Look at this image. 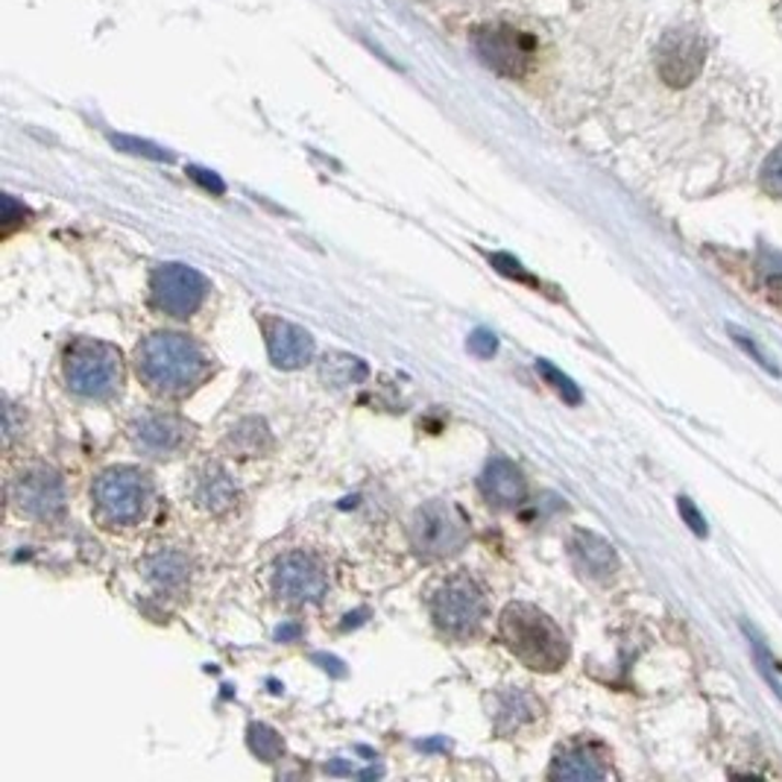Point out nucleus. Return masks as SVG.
I'll return each mask as SVG.
<instances>
[{
    "instance_id": "f257e3e1",
    "label": "nucleus",
    "mask_w": 782,
    "mask_h": 782,
    "mask_svg": "<svg viewBox=\"0 0 782 782\" xmlns=\"http://www.w3.org/2000/svg\"><path fill=\"white\" fill-rule=\"evenodd\" d=\"M141 382L159 396H182L208 375V358L194 340L177 331H156L135 352Z\"/></svg>"
},
{
    "instance_id": "f03ea898",
    "label": "nucleus",
    "mask_w": 782,
    "mask_h": 782,
    "mask_svg": "<svg viewBox=\"0 0 782 782\" xmlns=\"http://www.w3.org/2000/svg\"><path fill=\"white\" fill-rule=\"evenodd\" d=\"M498 631L507 650L534 671L552 675V671H560L569 659V642L563 631L534 604H522V601L507 604Z\"/></svg>"
},
{
    "instance_id": "7ed1b4c3",
    "label": "nucleus",
    "mask_w": 782,
    "mask_h": 782,
    "mask_svg": "<svg viewBox=\"0 0 782 782\" xmlns=\"http://www.w3.org/2000/svg\"><path fill=\"white\" fill-rule=\"evenodd\" d=\"M152 487L150 478L135 466H115L106 469L98 478L91 498H94V513L103 525L121 528L135 525L150 505Z\"/></svg>"
},
{
    "instance_id": "20e7f679",
    "label": "nucleus",
    "mask_w": 782,
    "mask_h": 782,
    "mask_svg": "<svg viewBox=\"0 0 782 782\" xmlns=\"http://www.w3.org/2000/svg\"><path fill=\"white\" fill-rule=\"evenodd\" d=\"M469 543V522L449 501H428L410 519V545L422 560H445Z\"/></svg>"
},
{
    "instance_id": "39448f33",
    "label": "nucleus",
    "mask_w": 782,
    "mask_h": 782,
    "mask_svg": "<svg viewBox=\"0 0 782 782\" xmlns=\"http://www.w3.org/2000/svg\"><path fill=\"white\" fill-rule=\"evenodd\" d=\"M121 352L103 340H77L65 358V382L86 399H109L121 387Z\"/></svg>"
},
{
    "instance_id": "423d86ee",
    "label": "nucleus",
    "mask_w": 782,
    "mask_h": 782,
    "mask_svg": "<svg viewBox=\"0 0 782 782\" xmlns=\"http://www.w3.org/2000/svg\"><path fill=\"white\" fill-rule=\"evenodd\" d=\"M472 47L487 68L501 77H519L531 68L536 38L528 30L496 21V24H480L478 30H472Z\"/></svg>"
},
{
    "instance_id": "0eeeda50",
    "label": "nucleus",
    "mask_w": 782,
    "mask_h": 782,
    "mask_svg": "<svg viewBox=\"0 0 782 782\" xmlns=\"http://www.w3.org/2000/svg\"><path fill=\"white\" fill-rule=\"evenodd\" d=\"M487 613V598L472 578H449L431 598V615L445 636L463 639L478 631Z\"/></svg>"
},
{
    "instance_id": "6e6552de",
    "label": "nucleus",
    "mask_w": 782,
    "mask_h": 782,
    "mask_svg": "<svg viewBox=\"0 0 782 782\" xmlns=\"http://www.w3.org/2000/svg\"><path fill=\"white\" fill-rule=\"evenodd\" d=\"M205 294H208V282H205L203 273H196L194 268L188 264H161V268L152 270L150 279V296L152 305L159 311L170 314V317H191V314L200 311V305L205 303Z\"/></svg>"
},
{
    "instance_id": "1a4fd4ad",
    "label": "nucleus",
    "mask_w": 782,
    "mask_h": 782,
    "mask_svg": "<svg viewBox=\"0 0 782 782\" xmlns=\"http://www.w3.org/2000/svg\"><path fill=\"white\" fill-rule=\"evenodd\" d=\"M12 505L15 510L38 522H54L65 513V484L54 469L33 466L12 480Z\"/></svg>"
},
{
    "instance_id": "9d476101",
    "label": "nucleus",
    "mask_w": 782,
    "mask_h": 782,
    "mask_svg": "<svg viewBox=\"0 0 782 782\" xmlns=\"http://www.w3.org/2000/svg\"><path fill=\"white\" fill-rule=\"evenodd\" d=\"M273 587H276L279 598H285L291 604H314L326 592V575L314 557L291 552L276 563Z\"/></svg>"
},
{
    "instance_id": "9b49d317",
    "label": "nucleus",
    "mask_w": 782,
    "mask_h": 782,
    "mask_svg": "<svg viewBox=\"0 0 782 782\" xmlns=\"http://www.w3.org/2000/svg\"><path fill=\"white\" fill-rule=\"evenodd\" d=\"M480 496L487 498L489 505L498 510H513L525 501L528 480L522 469L507 457H492L487 463V469L480 472Z\"/></svg>"
},
{
    "instance_id": "f8f14e48",
    "label": "nucleus",
    "mask_w": 782,
    "mask_h": 782,
    "mask_svg": "<svg viewBox=\"0 0 782 782\" xmlns=\"http://www.w3.org/2000/svg\"><path fill=\"white\" fill-rule=\"evenodd\" d=\"M270 361L279 370H299L314 361V338L305 329L285 320H264Z\"/></svg>"
},
{
    "instance_id": "ddd939ff",
    "label": "nucleus",
    "mask_w": 782,
    "mask_h": 782,
    "mask_svg": "<svg viewBox=\"0 0 782 782\" xmlns=\"http://www.w3.org/2000/svg\"><path fill=\"white\" fill-rule=\"evenodd\" d=\"M188 437L185 422L173 413H144L133 422V443L150 457H165L182 449Z\"/></svg>"
},
{
    "instance_id": "4468645a",
    "label": "nucleus",
    "mask_w": 782,
    "mask_h": 782,
    "mask_svg": "<svg viewBox=\"0 0 782 782\" xmlns=\"http://www.w3.org/2000/svg\"><path fill=\"white\" fill-rule=\"evenodd\" d=\"M607 773L610 768H607L604 756L598 753V747L589 741L566 745L554 756L552 764V780H604Z\"/></svg>"
},
{
    "instance_id": "2eb2a0df",
    "label": "nucleus",
    "mask_w": 782,
    "mask_h": 782,
    "mask_svg": "<svg viewBox=\"0 0 782 782\" xmlns=\"http://www.w3.org/2000/svg\"><path fill=\"white\" fill-rule=\"evenodd\" d=\"M571 557L578 563V569L589 578L604 580L610 578L615 569H619V557H615V548L607 543L604 536L589 534V531H578L571 536Z\"/></svg>"
},
{
    "instance_id": "dca6fc26",
    "label": "nucleus",
    "mask_w": 782,
    "mask_h": 782,
    "mask_svg": "<svg viewBox=\"0 0 782 782\" xmlns=\"http://www.w3.org/2000/svg\"><path fill=\"white\" fill-rule=\"evenodd\" d=\"M194 498L196 505L208 510V513H226V510L238 501V487H235L229 472L217 466V463H212V466H205L200 480H196Z\"/></svg>"
},
{
    "instance_id": "f3484780",
    "label": "nucleus",
    "mask_w": 782,
    "mask_h": 782,
    "mask_svg": "<svg viewBox=\"0 0 782 782\" xmlns=\"http://www.w3.org/2000/svg\"><path fill=\"white\" fill-rule=\"evenodd\" d=\"M141 571L152 587L173 592V589H182V583L188 580L191 563H188V557L182 552H170L168 548V552L150 554V557L141 563Z\"/></svg>"
},
{
    "instance_id": "a211bd4d",
    "label": "nucleus",
    "mask_w": 782,
    "mask_h": 782,
    "mask_svg": "<svg viewBox=\"0 0 782 782\" xmlns=\"http://www.w3.org/2000/svg\"><path fill=\"white\" fill-rule=\"evenodd\" d=\"M226 445L240 457H264L273 449V434L264 419H243L231 428V434L226 437Z\"/></svg>"
},
{
    "instance_id": "6ab92c4d",
    "label": "nucleus",
    "mask_w": 782,
    "mask_h": 782,
    "mask_svg": "<svg viewBox=\"0 0 782 782\" xmlns=\"http://www.w3.org/2000/svg\"><path fill=\"white\" fill-rule=\"evenodd\" d=\"M536 712H540V706H536L531 694L519 692V689H515V692L498 694L496 727L501 729V733H513V729L522 727L525 721L536 718Z\"/></svg>"
},
{
    "instance_id": "aec40b11",
    "label": "nucleus",
    "mask_w": 782,
    "mask_h": 782,
    "mask_svg": "<svg viewBox=\"0 0 782 782\" xmlns=\"http://www.w3.org/2000/svg\"><path fill=\"white\" fill-rule=\"evenodd\" d=\"M320 375L322 382L331 384V387H349V384L366 382L370 366H366L361 358L347 355V352H331V355L322 358Z\"/></svg>"
},
{
    "instance_id": "412c9836",
    "label": "nucleus",
    "mask_w": 782,
    "mask_h": 782,
    "mask_svg": "<svg viewBox=\"0 0 782 782\" xmlns=\"http://www.w3.org/2000/svg\"><path fill=\"white\" fill-rule=\"evenodd\" d=\"M247 745L249 750H252L258 759H264V762H279L282 753H285V741H282V736H279L273 727H268V724H249Z\"/></svg>"
},
{
    "instance_id": "4be33fe9",
    "label": "nucleus",
    "mask_w": 782,
    "mask_h": 782,
    "mask_svg": "<svg viewBox=\"0 0 782 782\" xmlns=\"http://www.w3.org/2000/svg\"><path fill=\"white\" fill-rule=\"evenodd\" d=\"M536 370H540V373L545 375V382L552 384L554 390L560 393L563 399L569 401V405H580V390H578V384L571 382L569 375H563L560 370H557V366L548 364V361H540V364H536Z\"/></svg>"
},
{
    "instance_id": "5701e85b",
    "label": "nucleus",
    "mask_w": 782,
    "mask_h": 782,
    "mask_svg": "<svg viewBox=\"0 0 782 782\" xmlns=\"http://www.w3.org/2000/svg\"><path fill=\"white\" fill-rule=\"evenodd\" d=\"M750 642H753L756 666H759V671H762L764 680H768V683H771L773 692H777V694H780V698H782V683H780V680H777V675H773V671H780V666H777V662H773V657H771V654H768V648H764L762 642L756 639V636H750Z\"/></svg>"
},
{
    "instance_id": "b1692460",
    "label": "nucleus",
    "mask_w": 782,
    "mask_h": 782,
    "mask_svg": "<svg viewBox=\"0 0 782 782\" xmlns=\"http://www.w3.org/2000/svg\"><path fill=\"white\" fill-rule=\"evenodd\" d=\"M489 264H492V268H496L498 273H505V276L519 279V282H525V285H531V287H540V282H536L534 276H528L525 270H522V264H519L515 258L496 252V256H489Z\"/></svg>"
},
{
    "instance_id": "393cba45",
    "label": "nucleus",
    "mask_w": 782,
    "mask_h": 782,
    "mask_svg": "<svg viewBox=\"0 0 782 782\" xmlns=\"http://www.w3.org/2000/svg\"><path fill=\"white\" fill-rule=\"evenodd\" d=\"M112 141H115V147H121V150L135 152V156H147V159H159V161H170V159H173L170 152L159 150V147H152V144H147V141H138V138H126V135H115Z\"/></svg>"
},
{
    "instance_id": "a878e982",
    "label": "nucleus",
    "mask_w": 782,
    "mask_h": 782,
    "mask_svg": "<svg viewBox=\"0 0 782 782\" xmlns=\"http://www.w3.org/2000/svg\"><path fill=\"white\" fill-rule=\"evenodd\" d=\"M762 185L768 188L771 194L782 196V147L777 152H773L771 159H768V165H764Z\"/></svg>"
},
{
    "instance_id": "bb28decb",
    "label": "nucleus",
    "mask_w": 782,
    "mask_h": 782,
    "mask_svg": "<svg viewBox=\"0 0 782 782\" xmlns=\"http://www.w3.org/2000/svg\"><path fill=\"white\" fill-rule=\"evenodd\" d=\"M466 347H469L472 355L492 358V355H496V349H498V340H496V335H492V331L478 329V331H472L469 343H466Z\"/></svg>"
},
{
    "instance_id": "cd10ccee",
    "label": "nucleus",
    "mask_w": 782,
    "mask_h": 782,
    "mask_svg": "<svg viewBox=\"0 0 782 782\" xmlns=\"http://www.w3.org/2000/svg\"><path fill=\"white\" fill-rule=\"evenodd\" d=\"M677 510H680V515L685 519V525L692 528L694 534H698V536L710 534V528H706V519H703L701 510H698V507H694L692 501H689V498H685V496L677 498Z\"/></svg>"
},
{
    "instance_id": "c85d7f7f",
    "label": "nucleus",
    "mask_w": 782,
    "mask_h": 782,
    "mask_svg": "<svg viewBox=\"0 0 782 782\" xmlns=\"http://www.w3.org/2000/svg\"><path fill=\"white\" fill-rule=\"evenodd\" d=\"M729 335H733V340H736L738 347L745 349L747 355L753 358L756 364L762 366V370H768V373H771V375H780V370H777V366H773V364H771V361H768V358H764V355H762V349H759V347H753V343H750V340H747V335H741V331H738V329H729Z\"/></svg>"
},
{
    "instance_id": "c756f323",
    "label": "nucleus",
    "mask_w": 782,
    "mask_h": 782,
    "mask_svg": "<svg viewBox=\"0 0 782 782\" xmlns=\"http://www.w3.org/2000/svg\"><path fill=\"white\" fill-rule=\"evenodd\" d=\"M188 173H191V179H194V182H200V185H203L205 191H214V194H223V191H226V185H223V179L217 177V173H212V170L188 168Z\"/></svg>"
},
{
    "instance_id": "7c9ffc66",
    "label": "nucleus",
    "mask_w": 782,
    "mask_h": 782,
    "mask_svg": "<svg viewBox=\"0 0 782 782\" xmlns=\"http://www.w3.org/2000/svg\"><path fill=\"white\" fill-rule=\"evenodd\" d=\"M326 771L329 773H335V777H352V773H358L361 777V771H355V764H349V762H329L326 764Z\"/></svg>"
},
{
    "instance_id": "2f4dec72",
    "label": "nucleus",
    "mask_w": 782,
    "mask_h": 782,
    "mask_svg": "<svg viewBox=\"0 0 782 782\" xmlns=\"http://www.w3.org/2000/svg\"><path fill=\"white\" fill-rule=\"evenodd\" d=\"M276 636H279V639H282V642L299 639V627H296V624H287V627H282V631H279Z\"/></svg>"
},
{
    "instance_id": "473e14b6",
    "label": "nucleus",
    "mask_w": 782,
    "mask_h": 782,
    "mask_svg": "<svg viewBox=\"0 0 782 782\" xmlns=\"http://www.w3.org/2000/svg\"><path fill=\"white\" fill-rule=\"evenodd\" d=\"M12 434H15V408H7V443H12Z\"/></svg>"
}]
</instances>
